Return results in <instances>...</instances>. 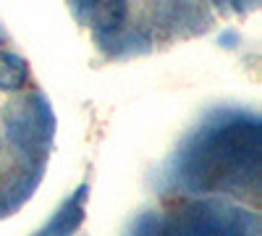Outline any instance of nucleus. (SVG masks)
<instances>
[{
  "label": "nucleus",
  "instance_id": "1",
  "mask_svg": "<svg viewBox=\"0 0 262 236\" xmlns=\"http://www.w3.org/2000/svg\"><path fill=\"white\" fill-rule=\"evenodd\" d=\"M259 176V126L254 121H236L210 134L191 153L186 179L200 191H217Z\"/></svg>",
  "mask_w": 262,
  "mask_h": 236
},
{
  "label": "nucleus",
  "instance_id": "2",
  "mask_svg": "<svg viewBox=\"0 0 262 236\" xmlns=\"http://www.w3.org/2000/svg\"><path fill=\"white\" fill-rule=\"evenodd\" d=\"M81 6H84V13L90 18V24L100 32L118 29L128 13L126 0H81Z\"/></svg>",
  "mask_w": 262,
  "mask_h": 236
},
{
  "label": "nucleus",
  "instance_id": "3",
  "mask_svg": "<svg viewBox=\"0 0 262 236\" xmlns=\"http://www.w3.org/2000/svg\"><path fill=\"white\" fill-rule=\"evenodd\" d=\"M29 81L27 60L13 53L0 50V92H16Z\"/></svg>",
  "mask_w": 262,
  "mask_h": 236
},
{
  "label": "nucleus",
  "instance_id": "4",
  "mask_svg": "<svg viewBox=\"0 0 262 236\" xmlns=\"http://www.w3.org/2000/svg\"><path fill=\"white\" fill-rule=\"evenodd\" d=\"M84 197H86V195H84V189H81V191H79V197H76V202L71 200V202H69V207H66V212H71V207H74V212H79V210H81ZM79 221H81V216H74V218H71V216H66L63 221L53 223V226H50V231H71V228H76V226H79Z\"/></svg>",
  "mask_w": 262,
  "mask_h": 236
}]
</instances>
